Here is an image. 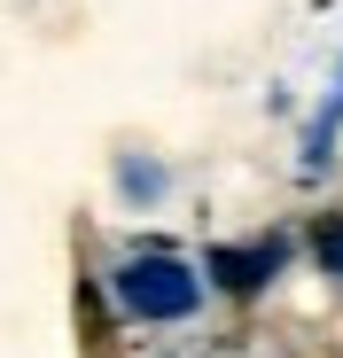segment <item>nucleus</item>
Returning a JSON list of instances; mask_svg holds the SVG:
<instances>
[{"instance_id":"1","label":"nucleus","mask_w":343,"mask_h":358,"mask_svg":"<svg viewBox=\"0 0 343 358\" xmlns=\"http://www.w3.org/2000/svg\"><path fill=\"white\" fill-rule=\"evenodd\" d=\"M118 296H125V312H141V320H188V312L203 304L195 273L172 265V257H133V265L118 273Z\"/></svg>"},{"instance_id":"2","label":"nucleus","mask_w":343,"mask_h":358,"mask_svg":"<svg viewBox=\"0 0 343 358\" xmlns=\"http://www.w3.org/2000/svg\"><path fill=\"white\" fill-rule=\"evenodd\" d=\"M211 273H218V288H258V280H273V273H281V242L226 250V257H211Z\"/></svg>"},{"instance_id":"3","label":"nucleus","mask_w":343,"mask_h":358,"mask_svg":"<svg viewBox=\"0 0 343 358\" xmlns=\"http://www.w3.org/2000/svg\"><path fill=\"white\" fill-rule=\"evenodd\" d=\"M320 265H335V273H343V218H328V226H320Z\"/></svg>"}]
</instances>
